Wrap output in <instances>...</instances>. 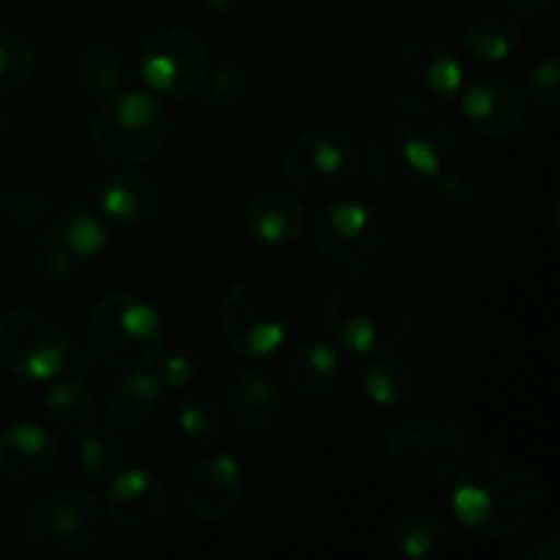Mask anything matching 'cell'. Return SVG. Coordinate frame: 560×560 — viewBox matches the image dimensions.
Here are the masks:
<instances>
[{"instance_id": "6da1fadb", "label": "cell", "mask_w": 560, "mask_h": 560, "mask_svg": "<svg viewBox=\"0 0 560 560\" xmlns=\"http://www.w3.org/2000/svg\"><path fill=\"white\" fill-rule=\"evenodd\" d=\"M413 288L402 273L375 262H350L328 288L323 323L334 342L355 355L394 350L413 328Z\"/></svg>"}, {"instance_id": "7a4b0ae2", "label": "cell", "mask_w": 560, "mask_h": 560, "mask_svg": "<svg viewBox=\"0 0 560 560\" xmlns=\"http://www.w3.org/2000/svg\"><path fill=\"white\" fill-rule=\"evenodd\" d=\"M457 476L452 512L479 539H506L530 528L545 509V481L512 454L476 457Z\"/></svg>"}, {"instance_id": "3957f363", "label": "cell", "mask_w": 560, "mask_h": 560, "mask_svg": "<svg viewBox=\"0 0 560 560\" xmlns=\"http://www.w3.org/2000/svg\"><path fill=\"white\" fill-rule=\"evenodd\" d=\"M468 454V430L448 399L424 394L394 408L386 430V463L394 476L416 487L452 479Z\"/></svg>"}, {"instance_id": "277c9868", "label": "cell", "mask_w": 560, "mask_h": 560, "mask_svg": "<svg viewBox=\"0 0 560 560\" xmlns=\"http://www.w3.org/2000/svg\"><path fill=\"white\" fill-rule=\"evenodd\" d=\"M377 88L394 109L432 115L457 102L465 71L452 47L432 36H413L386 49L377 63Z\"/></svg>"}, {"instance_id": "5b68a950", "label": "cell", "mask_w": 560, "mask_h": 560, "mask_svg": "<svg viewBox=\"0 0 560 560\" xmlns=\"http://www.w3.org/2000/svg\"><path fill=\"white\" fill-rule=\"evenodd\" d=\"M222 337L241 359H266L273 355L293 331L290 299L273 279L241 277L230 284L222 299Z\"/></svg>"}, {"instance_id": "8992f818", "label": "cell", "mask_w": 560, "mask_h": 560, "mask_svg": "<svg viewBox=\"0 0 560 560\" xmlns=\"http://www.w3.org/2000/svg\"><path fill=\"white\" fill-rule=\"evenodd\" d=\"M170 129V113L159 98L142 91H115L104 96L93 120V148L115 167H135L164 151Z\"/></svg>"}, {"instance_id": "52a82bcc", "label": "cell", "mask_w": 560, "mask_h": 560, "mask_svg": "<svg viewBox=\"0 0 560 560\" xmlns=\"http://www.w3.org/2000/svg\"><path fill=\"white\" fill-rule=\"evenodd\" d=\"M88 342L113 370H148L164 350L162 317L137 295L109 293L88 317Z\"/></svg>"}, {"instance_id": "ba28073f", "label": "cell", "mask_w": 560, "mask_h": 560, "mask_svg": "<svg viewBox=\"0 0 560 560\" xmlns=\"http://www.w3.org/2000/svg\"><path fill=\"white\" fill-rule=\"evenodd\" d=\"M104 509L91 490L63 487L31 506L25 536L47 558H80L102 541Z\"/></svg>"}, {"instance_id": "9c48e42d", "label": "cell", "mask_w": 560, "mask_h": 560, "mask_svg": "<svg viewBox=\"0 0 560 560\" xmlns=\"http://www.w3.org/2000/svg\"><path fill=\"white\" fill-rule=\"evenodd\" d=\"M361 153L353 137L339 126H315L284 145L282 175L304 195H334L359 175Z\"/></svg>"}, {"instance_id": "30bf717a", "label": "cell", "mask_w": 560, "mask_h": 560, "mask_svg": "<svg viewBox=\"0 0 560 560\" xmlns=\"http://www.w3.org/2000/svg\"><path fill=\"white\" fill-rule=\"evenodd\" d=\"M364 170L372 184L394 195L427 189L443 170V148L419 126H388L372 137L364 151Z\"/></svg>"}, {"instance_id": "8fae6325", "label": "cell", "mask_w": 560, "mask_h": 560, "mask_svg": "<svg viewBox=\"0 0 560 560\" xmlns=\"http://www.w3.org/2000/svg\"><path fill=\"white\" fill-rule=\"evenodd\" d=\"M71 361V339L52 317L36 310H11L0 317V364L31 383L58 377Z\"/></svg>"}, {"instance_id": "7c38bea8", "label": "cell", "mask_w": 560, "mask_h": 560, "mask_svg": "<svg viewBox=\"0 0 560 560\" xmlns=\"http://www.w3.org/2000/svg\"><path fill=\"white\" fill-rule=\"evenodd\" d=\"M140 74L162 96L189 98L202 91L211 74V49L191 27H159L140 47Z\"/></svg>"}, {"instance_id": "4fadbf2b", "label": "cell", "mask_w": 560, "mask_h": 560, "mask_svg": "<svg viewBox=\"0 0 560 560\" xmlns=\"http://www.w3.org/2000/svg\"><path fill=\"white\" fill-rule=\"evenodd\" d=\"M386 217L375 206L361 200H337L317 213L312 241L337 262H361L386 244Z\"/></svg>"}, {"instance_id": "5bb4252c", "label": "cell", "mask_w": 560, "mask_h": 560, "mask_svg": "<svg viewBox=\"0 0 560 560\" xmlns=\"http://www.w3.org/2000/svg\"><path fill=\"white\" fill-rule=\"evenodd\" d=\"M246 492V470L222 452L206 454L186 476L184 498L200 523H222L241 506Z\"/></svg>"}, {"instance_id": "9a60e30c", "label": "cell", "mask_w": 560, "mask_h": 560, "mask_svg": "<svg viewBox=\"0 0 560 560\" xmlns=\"http://www.w3.org/2000/svg\"><path fill=\"white\" fill-rule=\"evenodd\" d=\"M459 93H463L459 113L476 135L487 140H503L523 129L528 104L525 93L514 82L503 77H481Z\"/></svg>"}, {"instance_id": "2e32d148", "label": "cell", "mask_w": 560, "mask_h": 560, "mask_svg": "<svg viewBox=\"0 0 560 560\" xmlns=\"http://www.w3.org/2000/svg\"><path fill=\"white\" fill-rule=\"evenodd\" d=\"M107 514L126 530H148L162 523L170 506L167 487L151 470H120L107 481Z\"/></svg>"}, {"instance_id": "e0dca14e", "label": "cell", "mask_w": 560, "mask_h": 560, "mask_svg": "<svg viewBox=\"0 0 560 560\" xmlns=\"http://www.w3.org/2000/svg\"><path fill=\"white\" fill-rule=\"evenodd\" d=\"M58 463V435L49 427L20 421L0 432V476L16 485L44 479Z\"/></svg>"}, {"instance_id": "ac0fdd59", "label": "cell", "mask_w": 560, "mask_h": 560, "mask_svg": "<svg viewBox=\"0 0 560 560\" xmlns=\"http://www.w3.org/2000/svg\"><path fill=\"white\" fill-rule=\"evenodd\" d=\"M162 184L148 170H124L104 184L98 206L115 228H140L162 208Z\"/></svg>"}, {"instance_id": "d6986e66", "label": "cell", "mask_w": 560, "mask_h": 560, "mask_svg": "<svg viewBox=\"0 0 560 560\" xmlns=\"http://www.w3.org/2000/svg\"><path fill=\"white\" fill-rule=\"evenodd\" d=\"M244 228L262 244H293L306 224V208L293 191L284 189H260L246 197Z\"/></svg>"}, {"instance_id": "ffe728a7", "label": "cell", "mask_w": 560, "mask_h": 560, "mask_svg": "<svg viewBox=\"0 0 560 560\" xmlns=\"http://www.w3.org/2000/svg\"><path fill=\"white\" fill-rule=\"evenodd\" d=\"M230 419L244 435H262L279 419L282 397L271 377L257 366H241L228 392Z\"/></svg>"}, {"instance_id": "44dd1931", "label": "cell", "mask_w": 560, "mask_h": 560, "mask_svg": "<svg viewBox=\"0 0 560 560\" xmlns=\"http://www.w3.org/2000/svg\"><path fill=\"white\" fill-rule=\"evenodd\" d=\"M339 375H342V361L339 350L323 339H304L295 345L284 364V383L299 399H320L334 392Z\"/></svg>"}, {"instance_id": "7402d4cb", "label": "cell", "mask_w": 560, "mask_h": 560, "mask_svg": "<svg viewBox=\"0 0 560 560\" xmlns=\"http://www.w3.org/2000/svg\"><path fill=\"white\" fill-rule=\"evenodd\" d=\"M162 394L164 386L151 366L135 370L109 388L107 399H104V416L118 430H137L156 413Z\"/></svg>"}, {"instance_id": "603a6c76", "label": "cell", "mask_w": 560, "mask_h": 560, "mask_svg": "<svg viewBox=\"0 0 560 560\" xmlns=\"http://www.w3.org/2000/svg\"><path fill=\"white\" fill-rule=\"evenodd\" d=\"M44 419L55 435H63L69 441H80L82 435L96 427L98 405L91 388L80 381H60L44 394L42 399Z\"/></svg>"}, {"instance_id": "cb8c5ba5", "label": "cell", "mask_w": 560, "mask_h": 560, "mask_svg": "<svg viewBox=\"0 0 560 560\" xmlns=\"http://www.w3.org/2000/svg\"><path fill=\"white\" fill-rule=\"evenodd\" d=\"M517 16L503 11H487L476 16L463 33V52L476 63H503L520 47Z\"/></svg>"}, {"instance_id": "d4e9b609", "label": "cell", "mask_w": 560, "mask_h": 560, "mask_svg": "<svg viewBox=\"0 0 560 560\" xmlns=\"http://www.w3.org/2000/svg\"><path fill=\"white\" fill-rule=\"evenodd\" d=\"M419 386L413 364L402 355H394L392 350L377 353L372 364L364 370V394L375 408H397L408 397H413Z\"/></svg>"}, {"instance_id": "484cf974", "label": "cell", "mask_w": 560, "mask_h": 560, "mask_svg": "<svg viewBox=\"0 0 560 560\" xmlns=\"http://www.w3.org/2000/svg\"><path fill=\"white\" fill-rule=\"evenodd\" d=\"M446 541V523L435 512H413L388 528L386 550L397 558H427Z\"/></svg>"}, {"instance_id": "4316f807", "label": "cell", "mask_w": 560, "mask_h": 560, "mask_svg": "<svg viewBox=\"0 0 560 560\" xmlns=\"http://www.w3.org/2000/svg\"><path fill=\"white\" fill-rule=\"evenodd\" d=\"M126 438L118 430H96L80 438V468L91 485H107L126 465Z\"/></svg>"}, {"instance_id": "83f0119b", "label": "cell", "mask_w": 560, "mask_h": 560, "mask_svg": "<svg viewBox=\"0 0 560 560\" xmlns=\"http://www.w3.org/2000/svg\"><path fill=\"white\" fill-rule=\"evenodd\" d=\"M77 71H80L82 85L98 96L120 91L126 80V63L120 60V55L102 42H91L82 47L80 58H77Z\"/></svg>"}, {"instance_id": "f1b7e54d", "label": "cell", "mask_w": 560, "mask_h": 560, "mask_svg": "<svg viewBox=\"0 0 560 560\" xmlns=\"http://www.w3.org/2000/svg\"><path fill=\"white\" fill-rule=\"evenodd\" d=\"M178 430L200 446H213L222 438L224 421L217 397L208 392H189L178 408Z\"/></svg>"}, {"instance_id": "f546056e", "label": "cell", "mask_w": 560, "mask_h": 560, "mask_svg": "<svg viewBox=\"0 0 560 560\" xmlns=\"http://www.w3.org/2000/svg\"><path fill=\"white\" fill-rule=\"evenodd\" d=\"M36 49L14 31L0 27V93L25 88L36 77Z\"/></svg>"}, {"instance_id": "4dcf8cb0", "label": "cell", "mask_w": 560, "mask_h": 560, "mask_svg": "<svg viewBox=\"0 0 560 560\" xmlns=\"http://www.w3.org/2000/svg\"><path fill=\"white\" fill-rule=\"evenodd\" d=\"M58 235L63 238V244L69 246V252L80 260H96L107 252L109 246V233L102 224V219L93 217L91 211H71L69 217L60 222Z\"/></svg>"}, {"instance_id": "1f68e13d", "label": "cell", "mask_w": 560, "mask_h": 560, "mask_svg": "<svg viewBox=\"0 0 560 560\" xmlns=\"http://www.w3.org/2000/svg\"><path fill=\"white\" fill-rule=\"evenodd\" d=\"M5 217L25 230L42 228L52 213V197L42 186H11L0 200Z\"/></svg>"}, {"instance_id": "d6a6232c", "label": "cell", "mask_w": 560, "mask_h": 560, "mask_svg": "<svg viewBox=\"0 0 560 560\" xmlns=\"http://www.w3.org/2000/svg\"><path fill=\"white\" fill-rule=\"evenodd\" d=\"M211 77V74H208ZM206 96L213 107H235L246 98L252 88V74L244 63L238 60H230V63L219 66L217 74L211 80H206Z\"/></svg>"}, {"instance_id": "836d02e7", "label": "cell", "mask_w": 560, "mask_h": 560, "mask_svg": "<svg viewBox=\"0 0 560 560\" xmlns=\"http://www.w3.org/2000/svg\"><path fill=\"white\" fill-rule=\"evenodd\" d=\"M74 260L69 246L63 244L58 233H44L38 241V271L49 284H60L74 271Z\"/></svg>"}, {"instance_id": "e575fe53", "label": "cell", "mask_w": 560, "mask_h": 560, "mask_svg": "<svg viewBox=\"0 0 560 560\" xmlns=\"http://www.w3.org/2000/svg\"><path fill=\"white\" fill-rule=\"evenodd\" d=\"M432 191H435V200L441 202L443 208H448V211H470V208L476 206V200H479V191H476V184L474 180H468L465 175L459 173H438L435 178H432Z\"/></svg>"}, {"instance_id": "d590c367", "label": "cell", "mask_w": 560, "mask_h": 560, "mask_svg": "<svg viewBox=\"0 0 560 560\" xmlns=\"http://www.w3.org/2000/svg\"><path fill=\"white\" fill-rule=\"evenodd\" d=\"M528 88L530 102H536L539 107H558L560 102V58L550 55L547 60H541L539 66H534L525 80Z\"/></svg>"}, {"instance_id": "8d00e7d4", "label": "cell", "mask_w": 560, "mask_h": 560, "mask_svg": "<svg viewBox=\"0 0 560 560\" xmlns=\"http://www.w3.org/2000/svg\"><path fill=\"white\" fill-rule=\"evenodd\" d=\"M159 381L164 388H186L195 383L197 377V361L186 353H173L162 361L156 370Z\"/></svg>"}, {"instance_id": "74e56055", "label": "cell", "mask_w": 560, "mask_h": 560, "mask_svg": "<svg viewBox=\"0 0 560 560\" xmlns=\"http://www.w3.org/2000/svg\"><path fill=\"white\" fill-rule=\"evenodd\" d=\"M514 552L523 560H560V541L556 534L528 536L514 547Z\"/></svg>"}, {"instance_id": "f35d334b", "label": "cell", "mask_w": 560, "mask_h": 560, "mask_svg": "<svg viewBox=\"0 0 560 560\" xmlns=\"http://www.w3.org/2000/svg\"><path fill=\"white\" fill-rule=\"evenodd\" d=\"M503 9L509 14H517V16H539L545 11H550L556 5V0H501Z\"/></svg>"}, {"instance_id": "ab89813d", "label": "cell", "mask_w": 560, "mask_h": 560, "mask_svg": "<svg viewBox=\"0 0 560 560\" xmlns=\"http://www.w3.org/2000/svg\"><path fill=\"white\" fill-rule=\"evenodd\" d=\"M241 3H244V0H206V5L211 11H217V14H233V11H238L241 9Z\"/></svg>"}, {"instance_id": "60d3db41", "label": "cell", "mask_w": 560, "mask_h": 560, "mask_svg": "<svg viewBox=\"0 0 560 560\" xmlns=\"http://www.w3.org/2000/svg\"><path fill=\"white\" fill-rule=\"evenodd\" d=\"M0 383H3V377H0Z\"/></svg>"}]
</instances>
